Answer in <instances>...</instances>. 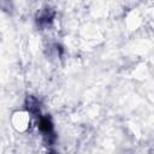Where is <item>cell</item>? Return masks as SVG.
<instances>
[{
	"instance_id": "7a4b0ae2",
	"label": "cell",
	"mask_w": 154,
	"mask_h": 154,
	"mask_svg": "<svg viewBox=\"0 0 154 154\" xmlns=\"http://www.w3.org/2000/svg\"><path fill=\"white\" fill-rule=\"evenodd\" d=\"M25 108L32 117H40V114H41L40 101L32 95L26 96V99H25Z\"/></svg>"
},
{
	"instance_id": "3957f363",
	"label": "cell",
	"mask_w": 154,
	"mask_h": 154,
	"mask_svg": "<svg viewBox=\"0 0 154 154\" xmlns=\"http://www.w3.org/2000/svg\"><path fill=\"white\" fill-rule=\"evenodd\" d=\"M53 18H54V11L52 8H45V10H41L40 13H37L36 20L40 26H46L52 23Z\"/></svg>"
},
{
	"instance_id": "6da1fadb",
	"label": "cell",
	"mask_w": 154,
	"mask_h": 154,
	"mask_svg": "<svg viewBox=\"0 0 154 154\" xmlns=\"http://www.w3.org/2000/svg\"><path fill=\"white\" fill-rule=\"evenodd\" d=\"M38 128H40L41 132L43 134L47 143H49V144L53 143L55 140V134H54V128H53V123H52L51 118L49 117H42L40 119Z\"/></svg>"
},
{
	"instance_id": "277c9868",
	"label": "cell",
	"mask_w": 154,
	"mask_h": 154,
	"mask_svg": "<svg viewBox=\"0 0 154 154\" xmlns=\"http://www.w3.org/2000/svg\"><path fill=\"white\" fill-rule=\"evenodd\" d=\"M49 154H55V153H53V152H52V153H49Z\"/></svg>"
}]
</instances>
